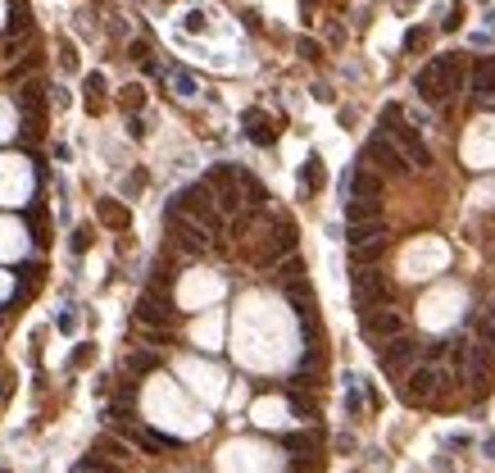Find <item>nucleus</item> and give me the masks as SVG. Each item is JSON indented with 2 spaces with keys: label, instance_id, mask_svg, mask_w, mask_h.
I'll return each instance as SVG.
<instances>
[{
  "label": "nucleus",
  "instance_id": "f257e3e1",
  "mask_svg": "<svg viewBox=\"0 0 495 473\" xmlns=\"http://www.w3.org/2000/svg\"><path fill=\"white\" fill-rule=\"evenodd\" d=\"M168 214H187L191 223H200L209 236L223 232V214L214 209V191H209V182H191V186H182V191L168 201Z\"/></svg>",
  "mask_w": 495,
  "mask_h": 473
},
{
  "label": "nucleus",
  "instance_id": "f03ea898",
  "mask_svg": "<svg viewBox=\"0 0 495 473\" xmlns=\"http://www.w3.org/2000/svg\"><path fill=\"white\" fill-rule=\"evenodd\" d=\"M459 82H464V59L459 55H437L414 78V91L423 96V101H445L450 91H459Z\"/></svg>",
  "mask_w": 495,
  "mask_h": 473
},
{
  "label": "nucleus",
  "instance_id": "7ed1b4c3",
  "mask_svg": "<svg viewBox=\"0 0 495 473\" xmlns=\"http://www.w3.org/2000/svg\"><path fill=\"white\" fill-rule=\"evenodd\" d=\"M382 119H387V132H382V136H391V141L400 146V155L409 159V169H414V164H418V169H427V164H432V151L423 146L418 128H409V123H404L400 105H387V114H382Z\"/></svg>",
  "mask_w": 495,
  "mask_h": 473
},
{
  "label": "nucleus",
  "instance_id": "20e7f679",
  "mask_svg": "<svg viewBox=\"0 0 495 473\" xmlns=\"http://www.w3.org/2000/svg\"><path fill=\"white\" fill-rule=\"evenodd\" d=\"M364 164H377L387 178H404L409 173V159L400 155V146L391 141V136H382V132H373L368 136V146H364Z\"/></svg>",
  "mask_w": 495,
  "mask_h": 473
},
{
  "label": "nucleus",
  "instance_id": "39448f33",
  "mask_svg": "<svg viewBox=\"0 0 495 473\" xmlns=\"http://www.w3.org/2000/svg\"><path fill=\"white\" fill-rule=\"evenodd\" d=\"M359 332H364V342H391V337H400L404 332V319H400V309H391V305H382V309H364L359 314Z\"/></svg>",
  "mask_w": 495,
  "mask_h": 473
},
{
  "label": "nucleus",
  "instance_id": "423d86ee",
  "mask_svg": "<svg viewBox=\"0 0 495 473\" xmlns=\"http://www.w3.org/2000/svg\"><path fill=\"white\" fill-rule=\"evenodd\" d=\"M418 355H423V342L409 337V332H400V337H391V342L377 346V364L387 369V373H404L409 364H418Z\"/></svg>",
  "mask_w": 495,
  "mask_h": 473
},
{
  "label": "nucleus",
  "instance_id": "0eeeda50",
  "mask_svg": "<svg viewBox=\"0 0 495 473\" xmlns=\"http://www.w3.org/2000/svg\"><path fill=\"white\" fill-rule=\"evenodd\" d=\"M341 196L345 201H382V173H373L359 159V164L341 178Z\"/></svg>",
  "mask_w": 495,
  "mask_h": 473
},
{
  "label": "nucleus",
  "instance_id": "6e6552de",
  "mask_svg": "<svg viewBox=\"0 0 495 473\" xmlns=\"http://www.w3.org/2000/svg\"><path fill=\"white\" fill-rule=\"evenodd\" d=\"M437 392H441V373L432 369V364H418V369H409V373H404L400 401H404V405H423V401H432Z\"/></svg>",
  "mask_w": 495,
  "mask_h": 473
},
{
  "label": "nucleus",
  "instance_id": "1a4fd4ad",
  "mask_svg": "<svg viewBox=\"0 0 495 473\" xmlns=\"http://www.w3.org/2000/svg\"><path fill=\"white\" fill-rule=\"evenodd\" d=\"M137 323H141V328H168V323H173V301H168V292L146 287L141 301H137Z\"/></svg>",
  "mask_w": 495,
  "mask_h": 473
},
{
  "label": "nucleus",
  "instance_id": "9d476101",
  "mask_svg": "<svg viewBox=\"0 0 495 473\" xmlns=\"http://www.w3.org/2000/svg\"><path fill=\"white\" fill-rule=\"evenodd\" d=\"M354 305H359V314L391 305V282L382 273H354Z\"/></svg>",
  "mask_w": 495,
  "mask_h": 473
},
{
  "label": "nucleus",
  "instance_id": "9b49d317",
  "mask_svg": "<svg viewBox=\"0 0 495 473\" xmlns=\"http://www.w3.org/2000/svg\"><path fill=\"white\" fill-rule=\"evenodd\" d=\"M241 123H245V136H250L255 146H273V141H277V123L268 119L264 109H245Z\"/></svg>",
  "mask_w": 495,
  "mask_h": 473
},
{
  "label": "nucleus",
  "instance_id": "f8f14e48",
  "mask_svg": "<svg viewBox=\"0 0 495 473\" xmlns=\"http://www.w3.org/2000/svg\"><path fill=\"white\" fill-rule=\"evenodd\" d=\"M295 251V223H287L282 219L277 228H273V236H268V251L259 255V264H277L282 255H291Z\"/></svg>",
  "mask_w": 495,
  "mask_h": 473
},
{
  "label": "nucleus",
  "instance_id": "ddd939ff",
  "mask_svg": "<svg viewBox=\"0 0 495 473\" xmlns=\"http://www.w3.org/2000/svg\"><path fill=\"white\" fill-rule=\"evenodd\" d=\"M168 223H173V232H178V242L187 246L191 255H200L205 246H209V232L200 228V223H191V219H182V214H168Z\"/></svg>",
  "mask_w": 495,
  "mask_h": 473
},
{
  "label": "nucleus",
  "instance_id": "4468645a",
  "mask_svg": "<svg viewBox=\"0 0 495 473\" xmlns=\"http://www.w3.org/2000/svg\"><path fill=\"white\" fill-rule=\"evenodd\" d=\"M486 96H495V55L473 64V101H486Z\"/></svg>",
  "mask_w": 495,
  "mask_h": 473
},
{
  "label": "nucleus",
  "instance_id": "2eb2a0df",
  "mask_svg": "<svg viewBox=\"0 0 495 473\" xmlns=\"http://www.w3.org/2000/svg\"><path fill=\"white\" fill-rule=\"evenodd\" d=\"M382 236H387V223L382 219H373V223H350V228H345V246H368V242H382Z\"/></svg>",
  "mask_w": 495,
  "mask_h": 473
},
{
  "label": "nucleus",
  "instance_id": "dca6fc26",
  "mask_svg": "<svg viewBox=\"0 0 495 473\" xmlns=\"http://www.w3.org/2000/svg\"><path fill=\"white\" fill-rule=\"evenodd\" d=\"M128 437L141 446V451H150V455H159V451H178V437H164V432H150V428H128Z\"/></svg>",
  "mask_w": 495,
  "mask_h": 473
},
{
  "label": "nucleus",
  "instance_id": "f3484780",
  "mask_svg": "<svg viewBox=\"0 0 495 473\" xmlns=\"http://www.w3.org/2000/svg\"><path fill=\"white\" fill-rule=\"evenodd\" d=\"M19 105H23V114H28V128H32V123H36V114L46 109V86H41V82H23Z\"/></svg>",
  "mask_w": 495,
  "mask_h": 473
},
{
  "label": "nucleus",
  "instance_id": "a211bd4d",
  "mask_svg": "<svg viewBox=\"0 0 495 473\" xmlns=\"http://www.w3.org/2000/svg\"><path fill=\"white\" fill-rule=\"evenodd\" d=\"M96 214H101V223H105V228H114V232H123L132 223V214H128V205H123V201H101V205H96Z\"/></svg>",
  "mask_w": 495,
  "mask_h": 473
},
{
  "label": "nucleus",
  "instance_id": "6ab92c4d",
  "mask_svg": "<svg viewBox=\"0 0 495 473\" xmlns=\"http://www.w3.org/2000/svg\"><path fill=\"white\" fill-rule=\"evenodd\" d=\"M382 219V201H345V228L350 223H373Z\"/></svg>",
  "mask_w": 495,
  "mask_h": 473
},
{
  "label": "nucleus",
  "instance_id": "aec40b11",
  "mask_svg": "<svg viewBox=\"0 0 495 473\" xmlns=\"http://www.w3.org/2000/svg\"><path fill=\"white\" fill-rule=\"evenodd\" d=\"M118 469H123V464H114L109 455H96V451H91V455L78 459V469H73V473H118Z\"/></svg>",
  "mask_w": 495,
  "mask_h": 473
},
{
  "label": "nucleus",
  "instance_id": "412c9836",
  "mask_svg": "<svg viewBox=\"0 0 495 473\" xmlns=\"http://www.w3.org/2000/svg\"><path fill=\"white\" fill-rule=\"evenodd\" d=\"M96 455H109L114 464H128V459H132L128 442H118V437H101V442H96Z\"/></svg>",
  "mask_w": 495,
  "mask_h": 473
},
{
  "label": "nucleus",
  "instance_id": "4be33fe9",
  "mask_svg": "<svg viewBox=\"0 0 495 473\" xmlns=\"http://www.w3.org/2000/svg\"><path fill=\"white\" fill-rule=\"evenodd\" d=\"M300 182L309 186V191H318V186L327 182V173H323V159H318V155H309V159H305V169H300Z\"/></svg>",
  "mask_w": 495,
  "mask_h": 473
},
{
  "label": "nucleus",
  "instance_id": "5701e85b",
  "mask_svg": "<svg viewBox=\"0 0 495 473\" xmlns=\"http://www.w3.org/2000/svg\"><path fill=\"white\" fill-rule=\"evenodd\" d=\"M382 251H387V236L368 242V246H354V264H373V259H382Z\"/></svg>",
  "mask_w": 495,
  "mask_h": 473
},
{
  "label": "nucleus",
  "instance_id": "b1692460",
  "mask_svg": "<svg viewBox=\"0 0 495 473\" xmlns=\"http://www.w3.org/2000/svg\"><path fill=\"white\" fill-rule=\"evenodd\" d=\"M287 401H291V409H295V414H300V419H314V401H309V396H305V392H295V387H287Z\"/></svg>",
  "mask_w": 495,
  "mask_h": 473
},
{
  "label": "nucleus",
  "instance_id": "393cba45",
  "mask_svg": "<svg viewBox=\"0 0 495 473\" xmlns=\"http://www.w3.org/2000/svg\"><path fill=\"white\" fill-rule=\"evenodd\" d=\"M155 364H159V359H155L150 351H141V355H132V359H128V369H132V373H155Z\"/></svg>",
  "mask_w": 495,
  "mask_h": 473
},
{
  "label": "nucleus",
  "instance_id": "a878e982",
  "mask_svg": "<svg viewBox=\"0 0 495 473\" xmlns=\"http://www.w3.org/2000/svg\"><path fill=\"white\" fill-rule=\"evenodd\" d=\"M477 337H486V342L495 346V305H491V309H486V314H481V319H477Z\"/></svg>",
  "mask_w": 495,
  "mask_h": 473
},
{
  "label": "nucleus",
  "instance_id": "bb28decb",
  "mask_svg": "<svg viewBox=\"0 0 495 473\" xmlns=\"http://www.w3.org/2000/svg\"><path fill=\"white\" fill-rule=\"evenodd\" d=\"M287 451H314V432H291V437H287Z\"/></svg>",
  "mask_w": 495,
  "mask_h": 473
},
{
  "label": "nucleus",
  "instance_id": "cd10ccee",
  "mask_svg": "<svg viewBox=\"0 0 495 473\" xmlns=\"http://www.w3.org/2000/svg\"><path fill=\"white\" fill-rule=\"evenodd\" d=\"M173 91L178 96H195V78L191 73H173Z\"/></svg>",
  "mask_w": 495,
  "mask_h": 473
},
{
  "label": "nucleus",
  "instance_id": "c85d7f7f",
  "mask_svg": "<svg viewBox=\"0 0 495 473\" xmlns=\"http://www.w3.org/2000/svg\"><path fill=\"white\" fill-rule=\"evenodd\" d=\"M68 246H73V255H82L86 246H91V228H86V223H82V228H73V242Z\"/></svg>",
  "mask_w": 495,
  "mask_h": 473
},
{
  "label": "nucleus",
  "instance_id": "c756f323",
  "mask_svg": "<svg viewBox=\"0 0 495 473\" xmlns=\"http://www.w3.org/2000/svg\"><path fill=\"white\" fill-rule=\"evenodd\" d=\"M182 28H187V32H205L209 23H205V14H200V9H187V14H182Z\"/></svg>",
  "mask_w": 495,
  "mask_h": 473
},
{
  "label": "nucleus",
  "instance_id": "7c9ffc66",
  "mask_svg": "<svg viewBox=\"0 0 495 473\" xmlns=\"http://www.w3.org/2000/svg\"><path fill=\"white\" fill-rule=\"evenodd\" d=\"M101 91H105V78H101V73H91V78H86V96H91V109L101 105Z\"/></svg>",
  "mask_w": 495,
  "mask_h": 473
},
{
  "label": "nucleus",
  "instance_id": "2f4dec72",
  "mask_svg": "<svg viewBox=\"0 0 495 473\" xmlns=\"http://www.w3.org/2000/svg\"><path fill=\"white\" fill-rule=\"evenodd\" d=\"M141 101H146V91H141L137 82H132V86H123V105H128V109H141Z\"/></svg>",
  "mask_w": 495,
  "mask_h": 473
},
{
  "label": "nucleus",
  "instance_id": "473e14b6",
  "mask_svg": "<svg viewBox=\"0 0 495 473\" xmlns=\"http://www.w3.org/2000/svg\"><path fill=\"white\" fill-rule=\"evenodd\" d=\"M91 355H96V346H78V351H73V359H68V369H82V364H91Z\"/></svg>",
  "mask_w": 495,
  "mask_h": 473
},
{
  "label": "nucleus",
  "instance_id": "72a5a7b5",
  "mask_svg": "<svg viewBox=\"0 0 495 473\" xmlns=\"http://www.w3.org/2000/svg\"><path fill=\"white\" fill-rule=\"evenodd\" d=\"M459 23H464V0H454L450 14H445V28H459Z\"/></svg>",
  "mask_w": 495,
  "mask_h": 473
},
{
  "label": "nucleus",
  "instance_id": "f704fd0d",
  "mask_svg": "<svg viewBox=\"0 0 495 473\" xmlns=\"http://www.w3.org/2000/svg\"><path fill=\"white\" fill-rule=\"evenodd\" d=\"M300 273H305V264H300V259H287V264H282V278H287V282H295Z\"/></svg>",
  "mask_w": 495,
  "mask_h": 473
},
{
  "label": "nucleus",
  "instance_id": "c9c22d12",
  "mask_svg": "<svg viewBox=\"0 0 495 473\" xmlns=\"http://www.w3.org/2000/svg\"><path fill=\"white\" fill-rule=\"evenodd\" d=\"M132 59H141V64H146V59H150V46H146V41H132Z\"/></svg>",
  "mask_w": 495,
  "mask_h": 473
},
{
  "label": "nucleus",
  "instance_id": "e433bc0d",
  "mask_svg": "<svg viewBox=\"0 0 495 473\" xmlns=\"http://www.w3.org/2000/svg\"><path fill=\"white\" fill-rule=\"evenodd\" d=\"M59 59H64V69H73V64H78V55H73V46H68V41L59 46Z\"/></svg>",
  "mask_w": 495,
  "mask_h": 473
},
{
  "label": "nucleus",
  "instance_id": "4c0bfd02",
  "mask_svg": "<svg viewBox=\"0 0 495 473\" xmlns=\"http://www.w3.org/2000/svg\"><path fill=\"white\" fill-rule=\"evenodd\" d=\"M337 451H341V455L354 451V437H350V432H341V437H337Z\"/></svg>",
  "mask_w": 495,
  "mask_h": 473
},
{
  "label": "nucleus",
  "instance_id": "58836bf2",
  "mask_svg": "<svg viewBox=\"0 0 495 473\" xmlns=\"http://www.w3.org/2000/svg\"><path fill=\"white\" fill-rule=\"evenodd\" d=\"M300 55L305 59H318V41H300Z\"/></svg>",
  "mask_w": 495,
  "mask_h": 473
},
{
  "label": "nucleus",
  "instance_id": "ea45409f",
  "mask_svg": "<svg viewBox=\"0 0 495 473\" xmlns=\"http://www.w3.org/2000/svg\"><path fill=\"white\" fill-rule=\"evenodd\" d=\"M481 451H486V455L495 459V432H491V437H486V442H481Z\"/></svg>",
  "mask_w": 495,
  "mask_h": 473
},
{
  "label": "nucleus",
  "instance_id": "a19ab883",
  "mask_svg": "<svg viewBox=\"0 0 495 473\" xmlns=\"http://www.w3.org/2000/svg\"><path fill=\"white\" fill-rule=\"evenodd\" d=\"M0 473H9V469H0Z\"/></svg>",
  "mask_w": 495,
  "mask_h": 473
}]
</instances>
